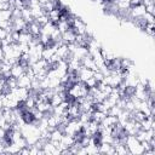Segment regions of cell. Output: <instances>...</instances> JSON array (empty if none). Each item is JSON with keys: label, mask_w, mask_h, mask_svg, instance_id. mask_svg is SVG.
<instances>
[{"label": "cell", "mask_w": 155, "mask_h": 155, "mask_svg": "<svg viewBox=\"0 0 155 155\" xmlns=\"http://www.w3.org/2000/svg\"><path fill=\"white\" fill-rule=\"evenodd\" d=\"M4 109V103H2V99H1V97H0V111Z\"/></svg>", "instance_id": "26"}, {"label": "cell", "mask_w": 155, "mask_h": 155, "mask_svg": "<svg viewBox=\"0 0 155 155\" xmlns=\"http://www.w3.org/2000/svg\"><path fill=\"white\" fill-rule=\"evenodd\" d=\"M76 75H78V78H79V80H80V81L85 82L87 79H90V78H92V76H93V70H91V69L85 68V67H82V65H81V68L76 71Z\"/></svg>", "instance_id": "5"}, {"label": "cell", "mask_w": 155, "mask_h": 155, "mask_svg": "<svg viewBox=\"0 0 155 155\" xmlns=\"http://www.w3.org/2000/svg\"><path fill=\"white\" fill-rule=\"evenodd\" d=\"M34 21H35L38 24H40V25L42 27V25H45V24H46V23H47L50 19H48V17H47V13H44V15L39 16L38 18H35Z\"/></svg>", "instance_id": "18"}, {"label": "cell", "mask_w": 155, "mask_h": 155, "mask_svg": "<svg viewBox=\"0 0 155 155\" xmlns=\"http://www.w3.org/2000/svg\"><path fill=\"white\" fill-rule=\"evenodd\" d=\"M105 115H107L105 113H103V111H99V110H96V109H94V110L92 111V115H91V116H92V120H93V121H96V122L101 124V122L103 121V119L105 117Z\"/></svg>", "instance_id": "16"}, {"label": "cell", "mask_w": 155, "mask_h": 155, "mask_svg": "<svg viewBox=\"0 0 155 155\" xmlns=\"http://www.w3.org/2000/svg\"><path fill=\"white\" fill-rule=\"evenodd\" d=\"M81 65L85 67V68H88V69H91V70H93V71L98 70V68H97L96 64H94V61H93L92 56H90V54H86V56L81 59Z\"/></svg>", "instance_id": "8"}, {"label": "cell", "mask_w": 155, "mask_h": 155, "mask_svg": "<svg viewBox=\"0 0 155 155\" xmlns=\"http://www.w3.org/2000/svg\"><path fill=\"white\" fill-rule=\"evenodd\" d=\"M7 31L5 30V29H2V28H0V40H4V39H6V36H7Z\"/></svg>", "instance_id": "24"}, {"label": "cell", "mask_w": 155, "mask_h": 155, "mask_svg": "<svg viewBox=\"0 0 155 155\" xmlns=\"http://www.w3.org/2000/svg\"><path fill=\"white\" fill-rule=\"evenodd\" d=\"M4 57H5V53H4V50H2V47L0 46V59L2 61V59H4Z\"/></svg>", "instance_id": "25"}, {"label": "cell", "mask_w": 155, "mask_h": 155, "mask_svg": "<svg viewBox=\"0 0 155 155\" xmlns=\"http://www.w3.org/2000/svg\"><path fill=\"white\" fill-rule=\"evenodd\" d=\"M143 19H144V22L145 23H151V24H154V15H151V13H148V12H145L144 13V16L142 17Z\"/></svg>", "instance_id": "21"}, {"label": "cell", "mask_w": 155, "mask_h": 155, "mask_svg": "<svg viewBox=\"0 0 155 155\" xmlns=\"http://www.w3.org/2000/svg\"><path fill=\"white\" fill-rule=\"evenodd\" d=\"M30 85H31V79L25 73L23 75H21L19 78H17V86L18 87H25V88L30 90Z\"/></svg>", "instance_id": "10"}, {"label": "cell", "mask_w": 155, "mask_h": 155, "mask_svg": "<svg viewBox=\"0 0 155 155\" xmlns=\"http://www.w3.org/2000/svg\"><path fill=\"white\" fill-rule=\"evenodd\" d=\"M124 144L127 147L130 154H136V155L144 154V148L142 147V144L138 140V138L136 137V134H127Z\"/></svg>", "instance_id": "1"}, {"label": "cell", "mask_w": 155, "mask_h": 155, "mask_svg": "<svg viewBox=\"0 0 155 155\" xmlns=\"http://www.w3.org/2000/svg\"><path fill=\"white\" fill-rule=\"evenodd\" d=\"M62 136H63V131H62L61 128L57 127V128H54V130L51 131L50 140H52V142H59L61 138H62Z\"/></svg>", "instance_id": "15"}, {"label": "cell", "mask_w": 155, "mask_h": 155, "mask_svg": "<svg viewBox=\"0 0 155 155\" xmlns=\"http://www.w3.org/2000/svg\"><path fill=\"white\" fill-rule=\"evenodd\" d=\"M145 13V6L143 4L136 5V6H131L130 11H128V17L134 19V18H142Z\"/></svg>", "instance_id": "2"}, {"label": "cell", "mask_w": 155, "mask_h": 155, "mask_svg": "<svg viewBox=\"0 0 155 155\" xmlns=\"http://www.w3.org/2000/svg\"><path fill=\"white\" fill-rule=\"evenodd\" d=\"M86 86H87V88H92V87H96L97 86V81H96V79L92 76V78H90V79H87L85 82H84Z\"/></svg>", "instance_id": "20"}, {"label": "cell", "mask_w": 155, "mask_h": 155, "mask_svg": "<svg viewBox=\"0 0 155 155\" xmlns=\"http://www.w3.org/2000/svg\"><path fill=\"white\" fill-rule=\"evenodd\" d=\"M11 22H12V30H13V31H24V30H27L28 23H27L22 17L12 18Z\"/></svg>", "instance_id": "4"}, {"label": "cell", "mask_w": 155, "mask_h": 155, "mask_svg": "<svg viewBox=\"0 0 155 155\" xmlns=\"http://www.w3.org/2000/svg\"><path fill=\"white\" fill-rule=\"evenodd\" d=\"M11 92L17 97V99L21 102V103H23L28 97H29V94H30V90H28V88H25V87H16V88H13V90H11Z\"/></svg>", "instance_id": "3"}, {"label": "cell", "mask_w": 155, "mask_h": 155, "mask_svg": "<svg viewBox=\"0 0 155 155\" xmlns=\"http://www.w3.org/2000/svg\"><path fill=\"white\" fill-rule=\"evenodd\" d=\"M61 15H62V10L61 8H53L50 12H47V17H48L50 22H52L53 24H56L59 21Z\"/></svg>", "instance_id": "13"}, {"label": "cell", "mask_w": 155, "mask_h": 155, "mask_svg": "<svg viewBox=\"0 0 155 155\" xmlns=\"http://www.w3.org/2000/svg\"><path fill=\"white\" fill-rule=\"evenodd\" d=\"M145 12L151 13V15H155V4L151 2V4L147 5V6H145Z\"/></svg>", "instance_id": "23"}, {"label": "cell", "mask_w": 155, "mask_h": 155, "mask_svg": "<svg viewBox=\"0 0 155 155\" xmlns=\"http://www.w3.org/2000/svg\"><path fill=\"white\" fill-rule=\"evenodd\" d=\"M116 124H117V116L109 115V114H107L105 117L103 119V121L101 122L102 126H104V127H110V128H113Z\"/></svg>", "instance_id": "11"}, {"label": "cell", "mask_w": 155, "mask_h": 155, "mask_svg": "<svg viewBox=\"0 0 155 155\" xmlns=\"http://www.w3.org/2000/svg\"><path fill=\"white\" fill-rule=\"evenodd\" d=\"M155 25L154 24H151V23H147L145 25H144V30H145V33L149 35V36H154V33H155Z\"/></svg>", "instance_id": "19"}, {"label": "cell", "mask_w": 155, "mask_h": 155, "mask_svg": "<svg viewBox=\"0 0 155 155\" xmlns=\"http://www.w3.org/2000/svg\"><path fill=\"white\" fill-rule=\"evenodd\" d=\"M27 30H28L33 36H39V35H40V31H41V25L38 24L35 21H33V22L28 23Z\"/></svg>", "instance_id": "12"}, {"label": "cell", "mask_w": 155, "mask_h": 155, "mask_svg": "<svg viewBox=\"0 0 155 155\" xmlns=\"http://www.w3.org/2000/svg\"><path fill=\"white\" fill-rule=\"evenodd\" d=\"M93 78L96 79V81H97V82H102V80L104 79V74L98 69V70L93 71Z\"/></svg>", "instance_id": "22"}, {"label": "cell", "mask_w": 155, "mask_h": 155, "mask_svg": "<svg viewBox=\"0 0 155 155\" xmlns=\"http://www.w3.org/2000/svg\"><path fill=\"white\" fill-rule=\"evenodd\" d=\"M98 153L99 154H115L113 144L109 143H99L98 145Z\"/></svg>", "instance_id": "14"}, {"label": "cell", "mask_w": 155, "mask_h": 155, "mask_svg": "<svg viewBox=\"0 0 155 155\" xmlns=\"http://www.w3.org/2000/svg\"><path fill=\"white\" fill-rule=\"evenodd\" d=\"M86 54H88L87 46H79V45H78V46L73 50V52H71V56H73L74 58L79 59V61H81Z\"/></svg>", "instance_id": "6"}, {"label": "cell", "mask_w": 155, "mask_h": 155, "mask_svg": "<svg viewBox=\"0 0 155 155\" xmlns=\"http://www.w3.org/2000/svg\"><path fill=\"white\" fill-rule=\"evenodd\" d=\"M12 19V8L0 10V21H11Z\"/></svg>", "instance_id": "17"}, {"label": "cell", "mask_w": 155, "mask_h": 155, "mask_svg": "<svg viewBox=\"0 0 155 155\" xmlns=\"http://www.w3.org/2000/svg\"><path fill=\"white\" fill-rule=\"evenodd\" d=\"M75 38H76V34L75 31L71 29H68L67 31L62 33V42L63 44H71V42H75Z\"/></svg>", "instance_id": "7"}, {"label": "cell", "mask_w": 155, "mask_h": 155, "mask_svg": "<svg viewBox=\"0 0 155 155\" xmlns=\"http://www.w3.org/2000/svg\"><path fill=\"white\" fill-rule=\"evenodd\" d=\"M25 73V68L18 62V63H16V64H13L12 67H11V76L12 78H19L21 75H23Z\"/></svg>", "instance_id": "9"}]
</instances>
